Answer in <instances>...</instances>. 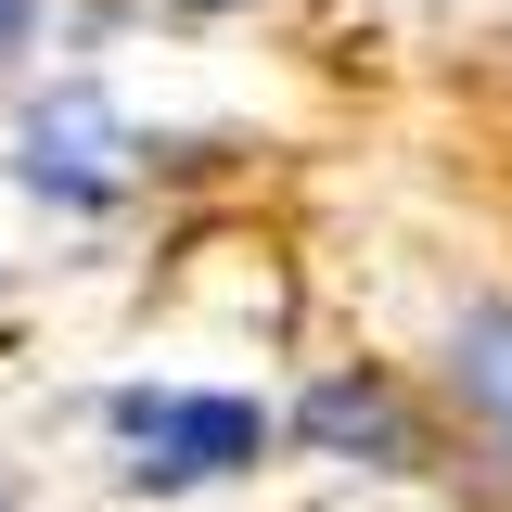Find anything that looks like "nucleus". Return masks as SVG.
<instances>
[{
  "label": "nucleus",
  "mask_w": 512,
  "mask_h": 512,
  "mask_svg": "<svg viewBox=\"0 0 512 512\" xmlns=\"http://www.w3.org/2000/svg\"><path fill=\"white\" fill-rule=\"evenodd\" d=\"M103 423L128 436V487L180 500V487H231L282 448V410L244 397V384H116Z\"/></svg>",
  "instance_id": "obj_1"
},
{
  "label": "nucleus",
  "mask_w": 512,
  "mask_h": 512,
  "mask_svg": "<svg viewBox=\"0 0 512 512\" xmlns=\"http://www.w3.org/2000/svg\"><path fill=\"white\" fill-rule=\"evenodd\" d=\"M128 128L103 116V90H52V103H26V128H13V180L52 192V205H116L128 192Z\"/></svg>",
  "instance_id": "obj_2"
},
{
  "label": "nucleus",
  "mask_w": 512,
  "mask_h": 512,
  "mask_svg": "<svg viewBox=\"0 0 512 512\" xmlns=\"http://www.w3.org/2000/svg\"><path fill=\"white\" fill-rule=\"evenodd\" d=\"M295 436H308L320 461H359V474H410V461H423V436H410V410H397L384 372H320L308 397H295Z\"/></svg>",
  "instance_id": "obj_3"
},
{
  "label": "nucleus",
  "mask_w": 512,
  "mask_h": 512,
  "mask_svg": "<svg viewBox=\"0 0 512 512\" xmlns=\"http://www.w3.org/2000/svg\"><path fill=\"white\" fill-rule=\"evenodd\" d=\"M0 512H13V500H0Z\"/></svg>",
  "instance_id": "obj_6"
},
{
  "label": "nucleus",
  "mask_w": 512,
  "mask_h": 512,
  "mask_svg": "<svg viewBox=\"0 0 512 512\" xmlns=\"http://www.w3.org/2000/svg\"><path fill=\"white\" fill-rule=\"evenodd\" d=\"M436 384L461 397V423L512 461V295H474V308L448 320V346H436Z\"/></svg>",
  "instance_id": "obj_4"
},
{
  "label": "nucleus",
  "mask_w": 512,
  "mask_h": 512,
  "mask_svg": "<svg viewBox=\"0 0 512 512\" xmlns=\"http://www.w3.org/2000/svg\"><path fill=\"white\" fill-rule=\"evenodd\" d=\"M39 39V0H0V52H26Z\"/></svg>",
  "instance_id": "obj_5"
}]
</instances>
